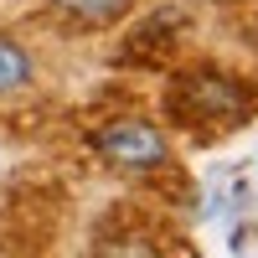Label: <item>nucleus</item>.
Instances as JSON below:
<instances>
[{"label": "nucleus", "mask_w": 258, "mask_h": 258, "mask_svg": "<svg viewBox=\"0 0 258 258\" xmlns=\"http://www.w3.org/2000/svg\"><path fill=\"white\" fill-rule=\"evenodd\" d=\"M165 109L191 135H217V129H232V124H243L253 114L248 109V88L222 68H181L170 78Z\"/></svg>", "instance_id": "1"}, {"label": "nucleus", "mask_w": 258, "mask_h": 258, "mask_svg": "<svg viewBox=\"0 0 258 258\" xmlns=\"http://www.w3.org/2000/svg\"><path fill=\"white\" fill-rule=\"evenodd\" d=\"M93 150L103 160H114L124 170H150V165H165V135L145 119H109L93 135Z\"/></svg>", "instance_id": "2"}, {"label": "nucleus", "mask_w": 258, "mask_h": 258, "mask_svg": "<svg viewBox=\"0 0 258 258\" xmlns=\"http://www.w3.org/2000/svg\"><path fill=\"white\" fill-rule=\"evenodd\" d=\"M52 11L78 21L83 31H103V26H114V21H124L135 11V0H52Z\"/></svg>", "instance_id": "3"}, {"label": "nucleus", "mask_w": 258, "mask_h": 258, "mask_svg": "<svg viewBox=\"0 0 258 258\" xmlns=\"http://www.w3.org/2000/svg\"><path fill=\"white\" fill-rule=\"evenodd\" d=\"M170 21H176V16H150L145 26H140L135 36L124 41V62H160V57H165V41H170V31H176Z\"/></svg>", "instance_id": "4"}, {"label": "nucleus", "mask_w": 258, "mask_h": 258, "mask_svg": "<svg viewBox=\"0 0 258 258\" xmlns=\"http://www.w3.org/2000/svg\"><path fill=\"white\" fill-rule=\"evenodd\" d=\"M31 52L21 47V41H11V36H0V93H16V88H26L31 83Z\"/></svg>", "instance_id": "5"}, {"label": "nucleus", "mask_w": 258, "mask_h": 258, "mask_svg": "<svg viewBox=\"0 0 258 258\" xmlns=\"http://www.w3.org/2000/svg\"><path fill=\"white\" fill-rule=\"evenodd\" d=\"M114 258H191L186 243H119Z\"/></svg>", "instance_id": "6"}]
</instances>
